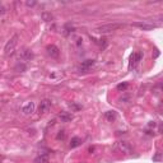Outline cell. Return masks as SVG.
<instances>
[{
	"label": "cell",
	"instance_id": "obj_1",
	"mask_svg": "<svg viewBox=\"0 0 163 163\" xmlns=\"http://www.w3.org/2000/svg\"><path fill=\"white\" fill-rule=\"evenodd\" d=\"M122 24L120 23H108V24H102L94 28V32L98 34H106V33H111L114 31H117L119 28H121Z\"/></svg>",
	"mask_w": 163,
	"mask_h": 163
},
{
	"label": "cell",
	"instance_id": "obj_2",
	"mask_svg": "<svg viewBox=\"0 0 163 163\" xmlns=\"http://www.w3.org/2000/svg\"><path fill=\"white\" fill-rule=\"evenodd\" d=\"M17 45H18V34H14V36L5 44V47H4V55H5L6 57L14 55Z\"/></svg>",
	"mask_w": 163,
	"mask_h": 163
},
{
	"label": "cell",
	"instance_id": "obj_3",
	"mask_svg": "<svg viewBox=\"0 0 163 163\" xmlns=\"http://www.w3.org/2000/svg\"><path fill=\"white\" fill-rule=\"evenodd\" d=\"M143 59V52L138 51V52H133L130 56V61H129V70H133V69L137 66V65L140 63V60Z\"/></svg>",
	"mask_w": 163,
	"mask_h": 163
},
{
	"label": "cell",
	"instance_id": "obj_4",
	"mask_svg": "<svg viewBox=\"0 0 163 163\" xmlns=\"http://www.w3.org/2000/svg\"><path fill=\"white\" fill-rule=\"evenodd\" d=\"M133 27H137V28H140L143 31H152L154 28H157L158 24H156V23H149V22H135V23H133Z\"/></svg>",
	"mask_w": 163,
	"mask_h": 163
},
{
	"label": "cell",
	"instance_id": "obj_5",
	"mask_svg": "<svg viewBox=\"0 0 163 163\" xmlns=\"http://www.w3.org/2000/svg\"><path fill=\"white\" fill-rule=\"evenodd\" d=\"M116 149H119L120 152L126 153V154H130L133 152V148H131V145L127 142H119L117 144H116Z\"/></svg>",
	"mask_w": 163,
	"mask_h": 163
},
{
	"label": "cell",
	"instance_id": "obj_6",
	"mask_svg": "<svg viewBox=\"0 0 163 163\" xmlns=\"http://www.w3.org/2000/svg\"><path fill=\"white\" fill-rule=\"evenodd\" d=\"M50 108H51V101L44 99V101H41L40 106H38V112L40 114H46V112H49Z\"/></svg>",
	"mask_w": 163,
	"mask_h": 163
},
{
	"label": "cell",
	"instance_id": "obj_7",
	"mask_svg": "<svg viewBox=\"0 0 163 163\" xmlns=\"http://www.w3.org/2000/svg\"><path fill=\"white\" fill-rule=\"evenodd\" d=\"M46 50H47V54L51 57H54V59H57V57L60 56V50L56 47L55 45H49L47 47H46Z\"/></svg>",
	"mask_w": 163,
	"mask_h": 163
},
{
	"label": "cell",
	"instance_id": "obj_8",
	"mask_svg": "<svg viewBox=\"0 0 163 163\" xmlns=\"http://www.w3.org/2000/svg\"><path fill=\"white\" fill-rule=\"evenodd\" d=\"M34 108H36V104H34L33 102H28L27 104L23 106L22 111H23V114H24V115H31V114H33V112H34Z\"/></svg>",
	"mask_w": 163,
	"mask_h": 163
},
{
	"label": "cell",
	"instance_id": "obj_9",
	"mask_svg": "<svg viewBox=\"0 0 163 163\" xmlns=\"http://www.w3.org/2000/svg\"><path fill=\"white\" fill-rule=\"evenodd\" d=\"M93 65H94V60H85L80 65V70L82 71H85V70H88V69H91Z\"/></svg>",
	"mask_w": 163,
	"mask_h": 163
},
{
	"label": "cell",
	"instance_id": "obj_10",
	"mask_svg": "<svg viewBox=\"0 0 163 163\" xmlns=\"http://www.w3.org/2000/svg\"><path fill=\"white\" fill-rule=\"evenodd\" d=\"M59 116H60L61 121H64V122H69V121H71V120H73V115L70 114V112H66V111L60 112Z\"/></svg>",
	"mask_w": 163,
	"mask_h": 163
},
{
	"label": "cell",
	"instance_id": "obj_11",
	"mask_svg": "<svg viewBox=\"0 0 163 163\" xmlns=\"http://www.w3.org/2000/svg\"><path fill=\"white\" fill-rule=\"evenodd\" d=\"M34 163H49V154L46 153H41L38 157H36Z\"/></svg>",
	"mask_w": 163,
	"mask_h": 163
},
{
	"label": "cell",
	"instance_id": "obj_12",
	"mask_svg": "<svg viewBox=\"0 0 163 163\" xmlns=\"http://www.w3.org/2000/svg\"><path fill=\"white\" fill-rule=\"evenodd\" d=\"M80 144H82V139L79 137L71 138V140H70V148H76V147H79Z\"/></svg>",
	"mask_w": 163,
	"mask_h": 163
},
{
	"label": "cell",
	"instance_id": "obj_13",
	"mask_svg": "<svg viewBox=\"0 0 163 163\" xmlns=\"http://www.w3.org/2000/svg\"><path fill=\"white\" fill-rule=\"evenodd\" d=\"M41 19L45 22H51V21H54V15L51 13H49V11H44V13L41 14Z\"/></svg>",
	"mask_w": 163,
	"mask_h": 163
},
{
	"label": "cell",
	"instance_id": "obj_14",
	"mask_svg": "<svg viewBox=\"0 0 163 163\" xmlns=\"http://www.w3.org/2000/svg\"><path fill=\"white\" fill-rule=\"evenodd\" d=\"M33 57V54L31 50H24V51L22 52V59H24V60H31Z\"/></svg>",
	"mask_w": 163,
	"mask_h": 163
},
{
	"label": "cell",
	"instance_id": "obj_15",
	"mask_svg": "<svg viewBox=\"0 0 163 163\" xmlns=\"http://www.w3.org/2000/svg\"><path fill=\"white\" fill-rule=\"evenodd\" d=\"M104 117H106V120H108V121H114L116 119V112L115 111H107L106 115H104Z\"/></svg>",
	"mask_w": 163,
	"mask_h": 163
},
{
	"label": "cell",
	"instance_id": "obj_16",
	"mask_svg": "<svg viewBox=\"0 0 163 163\" xmlns=\"http://www.w3.org/2000/svg\"><path fill=\"white\" fill-rule=\"evenodd\" d=\"M127 83H121V84H119L117 85V91H125V89L127 88Z\"/></svg>",
	"mask_w": 163,
	"mask_h": 163
},
{
	"label": "cell",
	"instance_id": "obj_17",
	"mask_svg": "<svg viewBox=\"0 0 163 163\" xmlns=\"http://www.w3.org/2000/svg\"><path fill=\"white\" fill-rule=\"evenodd\" d=\"M64 138H65V133H64V131H59V134H57L56 139H57V140H60V139H61V140H63Z\"/></svg>",
	"mask_w": 163,
	"mask_h": 163
},
{
	"label": "cell",
	"instance_id": "obj_18",
	"mask_svg": "<svg viewBox=\"0 0 163 163\" xmlns=\"http://www.w3.org/2000/svg\"><path fill=\"white\" fill-rule=\"evenodd\" d=\"M26 5L27 6H34V5H36V1H27Z\"/></svg>",
	"mask_w": 163,
	"mask_h": 163
},
{
	"label": "cell",
	"instance_id": "obj_19",
	"mask_svg": "<svg viewBox=\"0 0 163 163\" xmlns=\"http://www.w3.org/2000/svg\"><path fill=\"white\" fill-rule=\"evenodd\" d=\"M70 107H73L74 110H79V108H80L79 106H76V104H74V103H71V104H70Z\"/></svg>",
	"mask_w": 163,
	"mask_h": 163
}]
</instances>
